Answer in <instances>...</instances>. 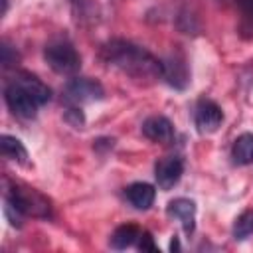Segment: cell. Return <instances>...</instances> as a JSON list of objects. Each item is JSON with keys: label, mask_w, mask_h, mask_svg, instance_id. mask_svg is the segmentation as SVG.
<instances>
[{"label": "cell", "mask_w": 253, "mask_h": 253, "mask_svg": "<svg viewBox=\"0 0 253 253\" xmlns=\"http://www.w3.org/2000/svg\"><path fill=\"white\" fill-rule=\"evenodd\" d=\"M103 59L121 69L123 73L134 79H158L162 77V61L156 59L144 47L126 42V40H111L101 49Z\"/></svg>", "instance_id": "6da1fadb"}, {"label": "cell", "mask_w": 253, "mask_h": 253, "mask_svg": "<svg viewBox=\"0 0 253 253\" xmlns=\"http://www.w3.org/2000/svg\"><path fill=\"white\" fill-rule=\"evenodd\" d=\"M45 63L59 75H73L81 67V57L69 42H53L43 49Z\"/></svg>", "instance_id": "7a4b0ae2"}, {"label": "cell", "mask_w": 253, "mask_h": 253, "mask_svg": "<svg viewBox=\"0 0 253 253\" xmlns=\"http://www.w3.org/2000/svg\"><path fill=\"white\" fill-rule=\"evenodd\" d=\"M6 200L10 204H14L24 215H34V217H47L49 215L47 200L32 188H22L18 184H12L6 188Z\"/></svg>", "instance_id": "3957f363"}, {"label": "cell", "mask_w": 253, "mask_h": 253, "mask_svg": "<svg viewBox=\"0 0 253 253\" xmlns=\"http://www.w3.org/2000/svg\"><path fill=\"white\" fill-rule=\"evenodd\" d=\"M103 97H105L103 85L89 77H75V79H69L65 85V99L75 105L99 101Z\"/></svg>", "instance_id": "277c9868"}, {"label": "cell", "mask_w": 253, "mask_h": 253, "mask_svg": "<svg viewBox=\"0 0 253 253\" xmlns=\"http://www.w3.org/2000/svg\"><path fill=\"white\" fill-rule=\"evenodd\" d=\"M4 99H6L8 109H10L16 117H22V119H34L36 113H38V107H40L16 81L10 83V85L4 89Z\"/></svg>", "instance_id": "5b68a950"}, {"label": "cell", "mask_w": 253, "mask_h": 253, "mask_svg": "<svg viewBox=\"0 0 253 253\" xmlns=\"http://www.w3.org/2000/svg\"><path fill=\"white\" fill-rule=\"evenodd\" d=\"M184 174V160L180 156H166L162 160L156 162V168H154V178H156V184L160 190H172L180 178Z\"/></svg>", "instance_id": "8992f818"}, {"label": "cell", "mask_w": 253, "mask_h": 253, "mask_svg": "<svg viewBox=\"0 0 253 253\" xmlns=\"http://www.w3.org/2000/svg\"><path fill=\"white\" fill-rule=\"evenodd\" d=\"M223 123V113L217 103L210 99H202L196 107V126L202 134L215 132Z\"/></svg>", "instance_id": "52a82bcc"}, {"label": "cell", "mask_w": 253, "mask_h": 253, "mask_svg": "<svg viewBox=\"0 0 253 253\" xmlns=\"http://www.w3.org/2000/svg\"><path fill=\"white\" fill-rule=\"evenodd\" d=\"M162 77L166 79V83L174 89H186L188 81H190V73L186 67V61L178 55H170L162 61Z\"/></svg>", "instance_id": "ba28073f"}, {"label": "cell", "mask_w": 253, "mask_h": 253, "mask_svg": "<svg viewBox=\"0 0 253 253\" xmlns=\"http://www.w3.org/2000/svg\"><path fill=\"white\" fill-rule=\"evenodd\" d=\"M142 134L154 142H170L174 138V128L166 117L154 115L142 123Z\"/></svg>", "instance_id": "9c48e42d"}, {"label": "cell", "mask_w": 253, "mask_h": 253, "mask_svg": "<svg viewBox=\"0 0 253 253\" xmlns=\"http://www.w3.org/2000/svg\"><path fill=\"white\" fill-rule=\"evenodd\" d=\"M168 215L176 217L182 221L184 231L192 233L194 231V221H196V204L188 198H176L168 204Z\"/></svg>", "instance_id": "30bf717a"}, {"label": "cell", "mask_w": 253, "mask_h": 253, "mask_svg": "<svg viewBox=\"0 0 253 253\" xmlns=\"http://www.w3.org/2000/svg\"><path fill=\"white\" fill-rule=\"evenodd\" d=\"M16 83L38 103V105H45L49 99H51V91H49V87L43 83V81H40L36 75H30V73H20L18 77H16Z\"/></svg>", "instance_id": "8fae6325"}, {"label": "cell", "mask_w": 253, "mask_h": 253, "mask_svg": "<svg viewBox=\"0 0 253 253\" xmlns=\"http://www.w3.org/2000/svg\"><path fill=\"white\" fill-rule=\"evenodd\" d=\"M154 198H156V190L146 182H134L126 188V200L136 210H148L154 204Z\"/></svg>", "instance_id": "7c38bea8"}, {"label": "cell", "mask_w": 253, "mask_h": 253, "mask_svg": "<svg viewBox=\"0 0 253 253\" xmlns=\"http://www.w3.org/2000/svg\"><path fill=\"white\" fill-rule=\"evenodd\" d=\"M0 148H2V154L8 158V160H14L22 166L28 164V150L26 146L22 144V140H18L16 136H10V134H2L0 138Z\"/></svg>", "instance_id": "4fadbf2b"}, {"label": "cell", "mask_w": 253, "mask_h": 253, "mask_svg": "<svg viewBox=\"0 0 253 253\" xmlns=\"http://www.w3.org/2000/svg\"><path fill=\"white\" fill-rule=\"evenodd\" d=\"M233 160L237 164H251L253 162V134L243 132L233 142Z\"/></svg>", "instance_id": "5bb4252c"}, {"label": "cell", "mask_w": 253, "mask_h": 253, "mask_svg": "<svg viewBox=\"0 0 253 253\" xmlns=\"http://www.w3.org/2000/svg\"><path fill=\"white\" fill-rule=\"evenodd\" d=\"M138 235H140V231H138L136 225H130V223L121 225V227H117L115 233L111 235V245H113L115 249H126V247H130L134 241H138Z\"/></svg>", "instance_id": "9a60e30c"}, {"label": "cell", "mask_w": 253, "mask_h": 253, "mask_svg": "<svg viewBox=\"0 0 253 253\" xmlns=\"http://www.w3.org/2000/svg\"><path fill=\"white\" fill-rule=\"evenodd\" d=\"M253 233V211H243L237 219H235V225H233V237L235 239H245L247 235Z\"/></svg>", "instance_id": "2e32d148"}, {"label": "cell", "mask_w": 253, "mask_h": 253, "mask_svg": "<svg viewBox=\"0 0 253 253\" xmlns=\"http://www.w3.org/2000/svg\"><path fill=\"white\" fill-rule=\"evenodd\" d=\"M16 59H18L16 49H12V45H8V42H2V47H0V61H2V67L14 65Z\"/></svg>", "instance_id": "e0dca14e"}, {"label": "cell", "mask_w": 253, "mask_h": 253, "mask_svg": "<svg viewBox=\"0 0 253 253\" xmlns=\"http://www.w3.org/2000/svg\"><path fill=\"white\" fill-rule=\"evenodd\" d=\"M4 215H6V219H8L12 225H16V227L22 225V215H24V213H22L14 204H10L8 200L4 202Z\"/></svg>", "instance_id": "ac0fdd59"}, {"label": "cell", "mask_w": 253, "mask_h": 253, "mask_svg": "<svg viewBox=\"0 0 253 253\" xmlns=\"http://www.w3.org/2000/svg\"><path fill=\"white\" fill-rule=\"evenodd\" d=\"M65 121H67L71 126L81 128V126H83V123H85V117H83L81 109H77V107H69V109L65 111Z\"/></svg>", "instance_id": "d6986e66"}, {"label": "cell", "mask_w": 253, "mask_h": 253, "mask_svg": "<svg viewBox=\"0 0 253 253\" xmlns=\"http://www.w3.org/2000/svg\"><path fill=\"white\" fill-rule=\"evenodd\" d=\"M138 249L144 253V251H150V253H156L158 251V247H156V243H154V237L148 233V231H142L140 235H138Z\"/></svg>", "instance_id": "ffe728a7"}, {"label": "cell", "mask_w": 253, "mask_h": 253, "mask_svg": "<svg viewBox=\"0 0 253 253\" xmlns=\"http://www.w3.org/2000/svg\"><path fill=\"white\" fill-rule=\"evenodd\" d=\"M243 14H245V22L249 24V28L253 30V0H239Z\"/></svg>", "instance_id": "44dd1931"}, {"label": "cell", "mask_w": 253, "mask_h": 253, "mask_svg": "<svg viewBox=\"0 0 253 253\" xmlns=\"http://www.w3.org/2000/svg\"><path fill=\"white\" fill-rule=\"evenodd\" d=\"M180 249V243H178V237L174 235V239L170 241V251H178Z\"/></svg>", "instance_id": "7402d4cb"}, {"label": "cell", "mask_w": 253, "mask_h": 253, "mask_svg": "<svg viewBox=\"0 0 253 253\" xmlns=\"http://www.w3.org/2000/svg\"><path fill=\"white\" fill-rule=\"evenodd\" d=\"M8 12V0H2V14Z\"/></svg>", "instance_id": "603a6c76"}]
</instances>
